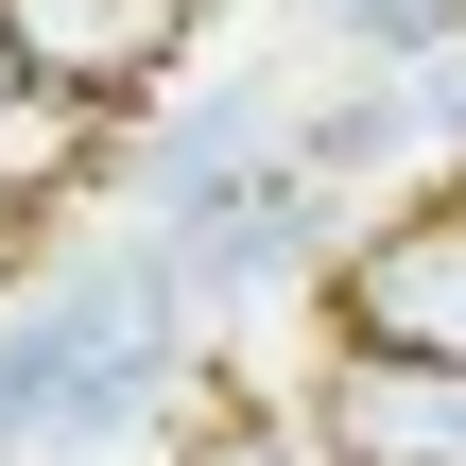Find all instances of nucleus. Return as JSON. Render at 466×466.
<instances>
[{
	"instance_id": "nucleus-1",
	"label": "nucleus",
	"mask_w": 466,
	"mask_h": 466,
	"mask_svg": "<svg viewBox=\"0 0 466 466\" xmlns=\"http://www.w3.org/2000/svg\"><path fill=\"white\" fill-rule=\"evenodd\" d=\"M329 346H415V363H466V190L363 225L329 259Z\"/></svg>"
},
{
	"instance_id": "nucleus-2",
	"label": "nucleus",
	"mask_w": 466,
	"mask_h": 466,
	"mask_svg": "<svg viewBox=\"0 0 466 466\" xmlns=\"http://www.w3.org/2000/svg\"><path fill=\"white\" fill-rule=\"evenodd\" d=\"M294 415H311V450H329V466H466V363H415V346H329Z\"/></svg>"
},
{
	"instance_id": "nucleus-3",
	"label": "nucleus",
	"mask_w": 466,
	"mask_h": 466,
	"mask_svg": "<svg viewBox=\"0 0 466 466\" xmlns=\"http://www.w3.org/2000/svg\"><path fill=\"white\" fill-rule=\"evenodd\" d=\"M0 17H17V69L35 86H69V104L121 121V104H156L190 69V17L208 0H0Z\"/></svg>"
},
{
	"instance_id": "nucleus-4",
	"label": "nucleus",
	"mask_w": 466,
	"mask_h": 466,
	"mask_svg": "<svg viewBox=\"0 0 466 466\" xmlns=\"http://www.w3.org/2000/svg\"><path fill=\"white\" fill-rule=\"evenodd\" d=\"M86 190H104V104L17 86V104H0V242L52 225V208H86Z\"/></svg>"
},
{
	"instance_id": "nucleus-5",
	"label": "nucleus",
	"mask_w": 466,
	"mask_h": 466,
	"mask_svg": "<svg viewBox=\"0 0 466 466\" xmlns=\"http://www.w3.org/2000/svg\"><path fill=\"white\" fill-rule=\"evenodd\" d=\"M17 86H35V69H17V17H0V104H17Z\"/></svg>"
}]
</instances>
